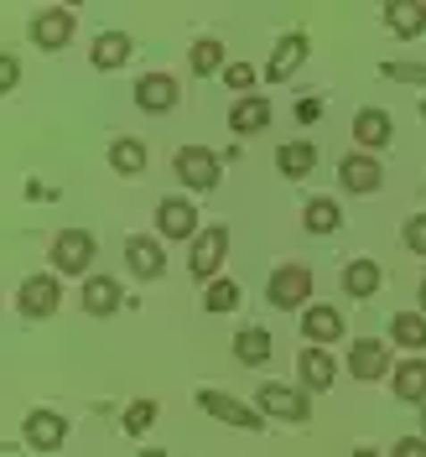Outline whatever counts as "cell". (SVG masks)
Wrapping results in <instances>:
<instances>
[{
    "label": "cell",
    "instance_id": "21",
    "mask_svg": "<svg viewBox=\"0 0 426 457\" xmlns=\"http://www.w3.org/2000/svg\"><path fill=\"white\" fill-rule=\"evenodd\" d=\"M265 125H271V104L255 99V94L239 99V104L229 110V130H234V136H255V130H265Z\"/></svg>",
    "mask_w": 426,
    "mask_h": 457
},
{
    "label": "cell",
    "instance_id": "25",
    "mask_svg": "<svg viewBox=\"0 0 426 457\" xmlns=\"http://www.w3.org/2000/svg\"><path fill=\"white\" fill-rule=\"evenodd\" d=\"M271 353H276V343H271V333H265V328H245V333L234 338V359H239V364H250V370H255V364H265Z\"/></svg>",
    "mask_w": 426,
    "mask_h": 457
},
{
    "label": "cell",
    "instance_id": "20",
    "mask_svg": "<svg viewBox=\"0 0 426 457\" xmlns=\"http://www.w3.org/2000/svg\"><path fill=\"white\" fill-rule=\"evenodd\" d=\"M125 57H130V37H125V31H99V37H94V53H88V62H94L99 73H114Z\"/></svg>",
    "mask_w": 426,
    "mask_h": 457
},
{
    "label": "cell",
    "instance_id": "10",
    "mask_svg": "<svg viewBox=\"0 0 426 457\" xmlns=\"http://www.w3.org/2000/svg\"><path fill=\"white\" fill-rule=\"evenodd\" d=\"M21 436H27V447H37V453H57L63 436H68V421L57 411H31L27 421H21Z\"/></svg>",
    "mask_w": 426,
    "mask_h": 457
},
{
    "label": "cell",
    "instance_id": "7",
    "mask_svg": "<svg viewBox=\"0 0 426 457\" xmlns=\"http://www.w3.org/2000/svg\"><path fill=\"white\" fill-rule=\"evenodd\" d=\"M156 228H162V239H198V208L188 198H162L156 208Z\"/></svg>",
    "mask_w": 426,
    "mask_h": 457
},
{
    "label": "cell",
    "instance_id": "16",
    "mask_svg": "<svg viewBox=\"0 0 426 457\" xmlns=\"http://www.w3.org/2000/svg\"><path fill=\"white\" fill-rule=\"evenodd\" d=\"M297 374H302V390L307 395H322L328 385H333V353H322V348H307L302 359H297Z\"/></svg>",
    "mask_w": 426,
    "mask_h": 457
},
{
    "label": "cell",
    "instance_id": "35",
    "mask_svg": "<svg viewBox=\"0 0 426 457\" xmlns=\"http://www.w3.org/2000/svg\"><path fill=\"white\" fill-rule=\"evenodd\" d=\"M224 84L229 88H250V84H255V73H250L245 62H229V68H224Z\"/></svg>",
    "mask_w": 426,
    "mask_h": 457
},
{
    "label": "cell",
    "instance_id": "24",
    "mask_svg": "<svg viewBox=\"0 0 426 457\" xmlns=\"http://www.w3.org/2000/svg\"><path fill=\"white\" fill-rule=\"evenodd\" d=\"M114 307H120V286H114L110 276H88L84 281V312L88 317H110Z\"/></svg>",
    "mask_w": 426,
    "mask_h": 457
},
{
    "label": "cell",
    "instance_id": "13",
    "mask_svg": "<svg viewBox=\"0 0 426 457\" xmlns=\"http://www.w3.org/2000/svg\"><path fill=\"white\" fill-rule=\"evenodd\" d=\"M338 182L348 193H380V162H374L370 151H354V156H343L338 162Z\"/></svg>",
    "mask_w": 426,
    "mask_h": 457
},
{
    "label": "cell",
    "instance_id": "14",
    "mask_svg": "<svg viewBox=\"0 0 426 457\" xmlns=\"http://www.w3.org/2000/svg\"><path fill=\"white\" fill-rule=\"evenodd\" d=\"M302 57H307V31L281 37V42H276V53H271V62H265V79H271V84H286V79L302 68Z\"/></svg>",
    "mask_w": 426,
    "mask_h": 457
},
{
    "label": "cell",
    "instance_id": "1",
    "mask_svg": "<svg viewBox=\"0 0 426 457\" xmlns=\"http://www.w3.org/2000/svg\"><path fill=\"white\" fill-rule=\"evenodd\" d=\"M260 416H271V421H307L313 400H307V390H291V385L265 379L260 385Z\"/></svg>",
    "mask_w": 426,
    "mask_h": 457
},
{
    "label": "cell",
    "instance_id": "28",
    "mask_svg": "<svg viewBox=\"0 0 426 457\" xmlns=\"http://www.w3.org/2000/svg\"><path fill=\"white\" fill-rule=\"evenodd\" d=\"M313 167H317V145H313V141L281 145V171H286V177H307Z\"/></svg>",
    "mask_w": 426,
    "mask_h": 457
},
{
    "label": "cell",
    "instance_id": "4",
    "mask_svg": "<svg viewBox=\"0 0 426 457\" xmlns=\"http://www.w3.org/2000/svg\"><path fill=\"white\" fill-rule=\"evenodd\" d=\"M265 296H271V307H302L307 296H313V270L307 265H281L276 276H271V286H265Z\"/></svg>",
    "mask_w": 426,
    "mask_h": 457
},
{
    "label": "cell",
    "instance_id": "19",
    "mask_svg": "<svg viewBox=\"0 0 426 457\" xmlns=\"http://www.w3.org/2000/svg\"><path fill=\"white\" fill-rule=\"evenodd\" d=\"M390 385H396V400H405V405H426V359H405V364L390 374Z\"/></svg>",
    "mask_w": 426,
    "mask_h": 457
},
{
    "label": "cell",
    "instance_id": "36",
    "mask_svg": "<svg viewBox=\"0 0 426 457\" xmlns=\"http://www.w3.org/2000/svg\"><path fill=\"white\" fill-rule=\"evenodd\" d=\"M390 457H426V436H400Z\"/></svg>",
    "mask_w": 426,
    "mask_h": 457
},
{
    "label": "cell",
    "instance_id": "2",
    "mask_svg": "<svg viewBox=\"0 0 426 457\" xmlns=\"http://www.w3.org/2000/svg\"><path fill=\"white\" fill-rule=\"evenodd\" d=\"M73 27H79V16H73L68 5H47V11H37V21H31V42H37L42 53H57V47L73 42Z\"/></svg>",
    "mask_w": 426,
    "mask_h": 457
},
{
    "label": "cell",
    "instance_id": "38",
    "mask_svg": "<svg viewBox=\"0 0 426 457\" xmlns=\"http://www.w3.org/2000/svg\"><path fill=\"white\" fill-rule=\"evenodd\" d=\"M317 114H322L317 99H297V120H317Z\"/></svg>",
    "mask_w": 426,
    "mask_h": 457
},
{
    "label": "cell",
    "instance_id": "17",
    "mask_svg": "<svg viewBox=\"0 0 426 457\" xmlns=\"http://www.w3.org/2000/svg\"><path fill=\"white\" fill-rule=\"evenodd\" d=\"M302 338L313 343V348H322V343H333V338H343V317L333 312V307H307L302 312Z\"/></svg>",
    "mask_w": 426,
    "mask_h": 457
},
{
    "label": "cell",
    "instance_id": "40",
    "mask_svg": "<svg viewBox=\"0 0 426 457\" xmlns=\"http://www.w3.org/2000/svg\"><path fill=\"white\" fill-rule=\"evenodd\" d=\"M422 312H426V281H422Z\"/></svg>",
    "mask_w": 426,
    "mask_h": 457
},
{
    "label": "cell",
    "instance_id": "26",
    "mask_svg": "<svg viewBox=\"0 0 426 457\" xmlns=\"http://www.w3.org/2000/svg\"><path fill=\"white\" fill-rule=\"evenodd\" d=\"M390 338L400 348H426V317L422 312H396L390 317Z\"/></svg>",
    "mask_w": 426,
    "mask_h": 457
},
{
    "label": "cell",
    "instance_id": "29",
    "mask_svg": "<svg viewBox=\"0 0 426 457\" xmlns=\"http://www.w3.org/2000/svg\"><path fill=\"white\" fill-rule=\"evenodd\" d=\"M302 219H307V234H338V203L333 198H313Z\"/></svg>",
    "mask_w": 426,
    "mask_h": 457
},
{
    "label": "cell",
    "instance_id": "23",
    "mask_svg": "<svg viewBox=\"0 0 426 457\" xmlns=\"http://www.w3.org/2000/svg\"><path fill=\"white\" fill-rule=\"evenodd\" d=\"M385 21H390V31H400V37H422L426 5L422 0H390V5H385Z\"/></svg>",
    "mask_w": 426,
    "mask_h": 457
},
{
    "label": "cell",
    "instance_id": "34",
    "mask_svg": "<svg viewBox=\"0 0 426 457\" xmlns=\"http://www.w3.org/2000/svg\"><path fill=\"white\" fill-rule=\"evenodd\" d=\"M385 79H405V84H426V68H416V62H385Z\"/></svg>",
    "mask_w": 426,
    "mask_h": 457
},
{
    "label": "cell",
    "instance_id": "39",
    "mask_svg": "<svg viewBox=\"0 0 426 457\" xmlns=\"http://www.w3.org/2000/svg\"><path fill=\"white\" fill-rule=\"evenodd\" d=\"M348 457H380V453H370V447H359V453H348Z\"/></svg>",
    "mask_w": 426,
    "mask_h": 457
},
{
    "label": "cell",
    "instance_id": "27",
    "mask_svg": "<svg viewBox=\"0 0 426 457\" xmlns=\"http://www.w3.org/2000/svg\"><path fill=\"white\" fill-rule=\"evenodd\" d=\"M110 167L125 171V177H136V171L146 167V145L136 141V136H120V141L110 145Z\"/></svg>",
    "mask_w": 426,
    "mask_h": 457
},
{
    "label": "cell",
    "instance_id": "31",
    "mask_svg": "<svg viewBox=\"0 0 426 457\" xmlns=\"http://www.w3.org/2000/svg\"><path fill=\"white\" fill-rule=\"evenodd\" d=\"M203 307H208V312H234V307H239V281H208Z\"/></svg>",
    "mask_w": 426,
    "mask_h": 457
},
{
    "label": "cell",
    "instance_id": "12",
    "mask_svg": "<svg viewBox=\"0 0 426 457\" xmlns=\"http://www.w3.org/2000/svg\"><path fill=\"white\" fill-rule=\"evenodd\" d=\"M125 265H130L141 281H156V276L167 270V250H162L151 234H136V239H125Z\"/></svg>",
    "mask_w": 426,
    "mask_h": 457
},
{
    "label": "cell",
    "instance_id": "18",
    "mask_svg": "<svg viewBox=\"0 0 426 457\" xmlns=\"http://www.w3.org/2000/svg\"><path fill=\"white\" fill-rule=\"evenodd\" d=\"M390 130H396V125H390V114L380 110V104H364V110L354 114V141L359 145H390Z\"/></svg>",
    "mask_w": 426,
    "mask_h": 457
},
{
    "label": "cell",
    "instance_id": "5",
    "mask_svg": "<svg viewBox=\"0 0 426 457\" xmlns=\"http://www.w3.org/2000/svg\"><path fill=\"white\" fill-rule=\"evenodd\" d=\"M229 255V228L224 224H208L193 239V255H188V270L198 276V281H213V270H219V260Z\"/></svg>",
    "mask_w": 426,
    "mask_h": 457
},
{
    "label": "cell",
    "instance_id": "41",
    "mask_svg": "<svg viewBox=\"0 0 426 457\" xmlns=\"http://www.w3.org/2000/svg\"><path fill=\"white\" fill-rule=\"evenodd\" d=\"M422 436H426V411H422Z\"/></svg>",
    "mask_w": 426,
    "mask_h": 457
},
{
    "label": "cell",
    "instance_id": "6",
    "mask_svg": "<svg viewBox=\"0 0 426 457\" xmlns=\"http://www.w3.org/2000/svg\"><path fill=\"white\" fill-rule=\"evenodd\" d=\"M88 260H94V234L88 228H63L53 239V270L79 276V270H88Z\"/></svg>",
    "mask_w": 426,
    "mask_h": 457
},
{
    "label": "cell",
    "instance_id": "33",
    "mask_svg": "<svg viewBox=\"0 0 426 457\" xmlns=\"http://www.w3.org/2000/svg\"><path fill=\"white\" fill-rule=\"evenodd\" d=\"M405 250H416V255H426V213H416V219L405 224Z\"/></svg>",
    "mask_w": 426,
    "mask_h": 457
},
{
    "label": "cell",
    "instance_id": "11",
    "mask_svg": "<svg viewBox=\"0 0 426 457\" xmlns=\"http://www.w3.org/2000/svg\"><path fill=\"white\" fill-rule=\"evenodd\" d=\"M348 374L364 379V385H370V379H385V374H390V353H385V343L380 338H359L354 343V348H348Z\"/></svg>",
    "mask_w": 426,
    "mask_h": 457
},
{
    "label": "cell",
    "instance_id": "9",
    "mask_svg": "<svg viewBox=\"0 0 426 457\" xmlns=\"http://www.w3.org/2000/svg\"><path fill=\"white\" fill-rule=\"evenodd\" d=\"M57 296H63L57 276H27L21 291H16V307H21L27 317H53L57 312Z\"/></svg>",
    "mask_w": 426,
    "mask_h": 457
},
{
    "label": "cell",
    "instance_id": "32",
    "mask_svg": "<svg viewBox=\"0 0 426 457\" xmlns=\"http://www.w3.org/2000/svg\"><path fill=\"white\" fill-rule=\"evenodd\" d=\"M156 416H162L156 400H136V405L125 411V431H130V436H146V431L156 427Z\"/></svg>",
    "mask_w": 426,
    "mask_h": 457
},
{
    "label": "cell",
    "instance_id": "22",
    "mask_svg": "<svg viewBox=\"0 0 426 457\" xmlns=\"http://www.w3.org/2000/svg\"><path fill=\"white\" fill-rule=\"evenodd\" d=\"M380 281H385V276H380V265H374V260H348V265H343V291H348V296H359V302H364V296H374V291H380Z\"/></svg>",
    "mask_w": 426,
    "mask_h": 457
},
{
    "label": "cell",
    "instance_id": "37",
    "mask_svg": "<svg viewBox=\"0 0 426 457\" xmlns=\"http://www.w3.org/2000/svg\"><path fill=\"white\" fill-rule=\"evenodd\" d=\"M16 79H21V62H16V53H5V57H0V84L16 88Z\"/></svg>",
    "mask_w": 426,
    "mask_h": 457
},
{
    "label": "cell",
    "instance_id": "8",
    "mask_svg": "<svg viewBox=\"0 0 426 457\" xmlns=\"http://www.w3.org/2000/svg\"><path fill=\"white\" fill-rule=\"evenodd\" d=\"M198 405L208 411V416H219V421H229V427H245V431H260L265 427V416L260 411H250V405H239L234 395H224V390H203Z\"/></svg>",
    "mask_w": 426,
    "mask_h": 457
},
{
    "label": "cell",
    "instance_id": "3",
    "mask_svg": "<svg viewBox=\"0 0 426 457\" xmlns=\"http://www.w3.org/2000/svg\"><path fill=\"white\" fill-rule=\"evenodd\" d=\"M177 177H182V187H193V193H213V187H219V156L203 151V145H182V151H177Z\"/></svg>",
    "mask_w": 426,
    "mask_h": 457
},
{
    "label": "cell",
    "instance_id": "15",
    "mask_svg": "<svg viewBox=\"0 0 426 457\" xmlns=\"http://www.w3.org/2000/svg\"><path fill=\"white\" fill-rule=\"evenodd\" d=\"M136 104L146 114H167L177 104V79L171 73H146L141 84H136Z\"/></svg>",
    "mask_w": 426,
    "mask_h": 457
},
{
    "label": "cell",
    "instance_id": "30",
    "mask_svg": "<svg viewBox=\"0 0 426 457\" xmlns=\"http://www.w3.org/2000/svg\"><path fill=\"white\" fill-rule=\"evenodd\" d=\"M193 73H224V42H213V37L193 42Z\"/></svg>",
    "mask_w": 426,
    "mask_h": 457
}]
</instances>
